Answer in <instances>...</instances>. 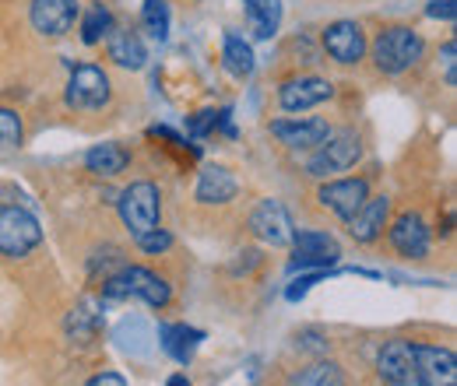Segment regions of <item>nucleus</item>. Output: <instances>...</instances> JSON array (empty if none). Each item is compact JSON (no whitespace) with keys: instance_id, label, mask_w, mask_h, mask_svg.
Returning a JSON list of instances; mask_svg holds the SVG:
<instances>
[{"instance_id":"b1692460","label":"nucleus","mask_w":457,"mask_h":386,"mask_svg":"<svg viewBox=\"0 0 457 386\" xmlns=\"http://www.w3.org/2000/svg\"><path fill=\"white\" fill-rule=\"evenodd\" d=\"M85 166H88V172H96V176H120L123 168L130 166V155L120 144H96L85 155Z\"/></svg>"},{"instance_id":"0eeeda50","label":"nucleus","mask_w":457,"mask_h":386,"mask_svg":"<svg viewBox=\"0 0 457 386\" xmlns=\"http://www.w3.org/2000/svg\"><path fill=\"white\" fill-rule=\"evenodd\" d=\"M110 103V78L103 74V67H92V63H81L71 70V81H67V106L81 112L103 110Z\"/></svg>"},{"instance_id":"473e14b6","label":"nucleus","mask_w":457,"mask_h":386,"mask_svg":"<svg viewBox=\"0 0 457 386\" xmlns=\"http://www.w3.org/2000/svg\"><path fill=\"white\" fill-rule=\"evenodd\" d=\"M454 56H457V46H454V43H444V50H440V63H444V78H447V85H451V88L457 85Z\"/></svg>"},{"instance_id":"4be33fe9","label":"nucleus","mask_w":457,"mask_h":386,"mask_svg":"<svg viewBox=\"0 0 457 386\" xmlns=\"http://www.w3.org/2000/svg\"><path fill=\"white\" fill-rule=\"evenodd\" d=\"M159 341H162V348L170 351L179 365H187V362L194 358L197 344L204 341V333L187 327V324H170V327H159Z\"/></svg>"},{"instance_id":"c85d7f7f","label":"nucleus","mask_w":457,"mask_h":386,"mask_svg":"<svg viewBox=\"0 0 457 386\" xmlns=\"http://www.w3.org/2000/svg\"><path fill=\"white\" fill-rule=\"evenodd\" d=\"M21 144V119L18 112L0 106V148H18Z\"/></svg>"},{"instance_id":"393cba45","label":"nucleus","mask_w":457,"mask_h":386,"mask_svg":"<svg viewBox=\"0 0 457 386\" xmlns=\"http://www.w3.org/2000/svg\"><path fill=\"white\" fill-rule=\"evenodd\" d=\"M99 327H103V313H99V306L92 302V299H85L71 316H67V333L74 337V341H92L96 333H99Z\"/></svg>"},{"instance_id":"dca6fc26","label":"nucleus","mask_w":457,"mask_h":386,"mask_svg":"<svg viewBox=\"0 0 457 386\" xmlns=\"http://www.w3.org/2000/svg\"><path fill=\"white\" fill-rule=\"evenodd\" d=\"M387 215H391V201L387 197H366V204L348 218V232L355 242H373L384 225H387Z\"/></svg>"},{"instance_id":"f704fd0d","label":"nucleus","mask_w":457,"mask_h":386,"mask_svg":"<svg viewBox=\"0 0 457 386\" xmlns=\"http://www.w3.org/2000/svg\"><path fill=\"white\" fill-rule=\"evenodd\" d=\"M85 386H127V380L120 373H99L96 380H88Z\"/></svg>"},{"instance_id":"ddd939ff","label":"nucleus","mask_w":457,"mask_h":386,"mask_svg":"<svg viewBox=\"0 0 457 386\" xmlns=\"http://www.w3.org/2000/svg\"><path fill=\"white\" fill-rule=\"evenodd\" d=\"M271 134L286 148H299L303 152V148H317L331 134V127H328V119H275Z\"/></svg>"},{"instance_id":"9d476101","label":"nucleus","mask_w":457,"mask_h":386,"mask_svg":"<svg viewBox=\"0 0 457 386\" xmlns=\"http://www.w3.org/2000/svg\"><path fill=\"white\" fill-rule=\"evenodd\" d=\"M366 197H370V183L366 179H335V183H324L320 193H317V201L345 221L366 204Z\"/></svg>"},{"instance_id":"a211bd4d","label":"nucleus","mask_w":457,"mask_h":386,"mask_svg":"<svg viewBox=\"0 0 457 386\" xmlns=\"http://www.w3.org/2000/svg\"><path fill=\"white\" fill-rule=\"evenodd\" d=\"M239 193V183H236V176L222 166H208L201 176H197V190H194V197L201 201V204H226Z\"/></svg>"},{"instance_id":"412c9836","label":"nucleus","mask_w":457,"mask_h":386,"mask_svg":"<svg viewBox=\"0 0 457 386\" xmlns=\"http://www.w3.org/2000/svg\"><path fill=\"white\" fill-rule=\"evenodd\" d=\"M253 39H271L282 25V0H243Z\"/></svg>"},{"instance_id":"1a4fd4ad","label":"nucleus","mask_w":457,"mask_h":386,"mask_svg":"<svg viewBox=\"0 0 457 386\" xmlns=\"http://www.w3.org/2000/svg\"><path fill=\"white\" fill-rule=\"evenodd\" d=\"M250 232L271 246H292V235H295V225L288 218L286 204L282 201H261L253 211H250Z\"/></svg>"},{"instance_id":"6ab92c4d","label":"nucleus","mask_w":457,"mask_h":386,"mask_svg":"<svg viewBox=\"0 0 457 386\" xmlns=\"http://www.w3.org/2000/svg\"><path fill=\"white\" fill-rule=\"evenodd\" d=\"M113 341H116V348H120L123 355L145 358V355L152 351L155 333H152V327H148V320H141V316H127V320H120V324H116Z\"/></svg>"},{"instance_id":"20e7f679","label":"nucleus","mask_w":457,"mask_h":386,"mask_svg":"<svg viewBox=\"0 0 457 386\" xmlns=\"http://www.w3.org/2000/svg\"><path fill=\"white\" fill-rule=\"evenodd\" d=\"M342 260V246L335 235L328 232H317V228H306V232H295L292 235V271H328Z\"/></svg>"},{"instance_id":"2eb2a0df","label":"nucleus","mask_w":457,"mask_h":386,"mask_svg":"<svg viewBox=\"0 0 457 386\" xmlns=\"http://www.w3.org/2000/svg\"><path fill=\"white\" fill-rule=\"evenodd\" d=\"M391 242L401 257L408 260H419L429 253V228L419 215H401L395 225H391Z\"/></svg>"},{"instance_id":"39448f33","label":"nucleus","mask_w":457,"mask_h":386,"mask_svg":"<svg viewBox=\"0 0 457 386\" xmlns=\"http://www.w3.org/2000/svg\"><path fill=\"white\" fill-rule=\"evenodd\" d=\"M362 155V144L352 130H342V134H328L320 144H317V155L306 162V172L317 176V179H328L335 172H345L359 162Z\"/></svg>"},{"instance_id":"f03ea898","label":"nucleus","mask_w":457,"mask_h":386,"mask_svg":"<svg viewBox=\"0 0 457 386\" xmlns=\"http://www.w3.org/2000/svg\"><path fill=\"white\" fill-rule=\"evenodd\" d=\"M103 295L106 299H141L148 306H170L172 288L166 277L152 275L145 267H120L103 281Z\"/></svg>"},{"instance_id":"9b49d317","label":"nucleus","mask_w":457,"mask_h":386,"mask_svg":"<svg viewBox=\"0 0 457 386\" xmlns=\"http://www.w3.org/2000/svg\"><path fill=\"white\" fill-rule=\"evenodd\" d=\"M331 95H335L331 81H324V78H295V81H286V85H282L278 103H282V110H288V112H303V110L320 106V103L331 99Z\"/></svg>"},{"instance_id":"e433bc0d","label":"nucleus","mask_w":457,"mask_h":386,"mask_svg":"<svg viewBox=\"0 0 457 386\" xmlns=\"http://www.w3.org/2000/svg\"><path fill=\"white\" fill-rule=\"evenodd\" d=\"M384 386H426V383H419V380H398V383H384Z\"/></svg>"},{"instance_id":"4468645a","label":"nucleus","mask_w":457,"mask_h":386,"mask_svg":"<svg viewBox=\"0 0 457 386\" xmlns=\"http://www.w3.org/2000/svg\"><path fill=\"white\" fill-rule=\"evenodd\" d=\"M74 18H78V4L74 0H32V25L43 36L71 32Z\"/></svg>"},{"instance_id":"aec40b11","label":"nucleus","mask_w":457,"mask_h":386,"mask_svg":"<svg viewBox=\"0 0 457 386\" xmlns=\"http://www.w3.org/2000/svg\"><path fill=\"white\" fill-rule=\"evenodd\" d=\"M110 60H116L120 67H130V70H141L145 67V43L137 32L130 29H110Z\"/></svg>"},{"instance_id":"2f4dec72","label":"nucleus","mask_w":457,"mask_h":386,"mask_svg":"<svg viewBox=\"0 0 457 386\" xmlns=\"http://www.w3.org/2000/svg\"><path fill=\"white\" fill-rule=\"evenodd\" d=\"M426 14H429V18H440V21H454L457 4H454V0H429Z\"/></svg>"},{"instance_id":"7c9ffc66","label":"nucleus","mask_w":457,"mask_h":386,"mask_svg":"<svg viewBox=\"0 0 457 386\" xmlns=\"http://www.w3.org/2000/svg\"><path fill=\"white\" fill-rule=\"evenodd\" d=\"M324 277H328V271H317V275H306V277H299V281H292L286 288V299L288 302H299V299H303L317 281H324Z\"/></svg>"},{"instance_id":"cd10ccee","label":"nucleus","mask_w":457,"mask_h":386,"mask_svg":"<svg viewBox=\"0 0 457 386\" xmlns=\"http://www.w3.org/2000/svg\"><path fill=\"white\" fill-rule=\"evenodd\" d=\"M295 386H345V373L335 362H317L313 369L295 376Z\"/></svg>"},{"instance_id":"a878e982","label":"nucleus","mask_w":457,"mask_h":386,"mask_svg":"<svg viewBox=\"0 0 457 386\" xmlns=\"http://www.w3.org/2000/svg\"><path fill=\"white\" fill-rule=\"evenodd\" d=\"M141 21H145V29H148V36L155 43H166L170 39V4L166 0H145Z\"/></svg>"},{"instance_id":"7ed1b4c3","label":"nucleus","mask_w":457,"mask_h":386,"mask_svg":"<svg viewBox=\"0 0 457 386\" xmlns=\"http://www.w3.org/2000/svg\"><path fill=\"white\" fill-rule=\"evenodd\" d=\"M116 208H120L123 225L130 228V235H134V239H141L145 232L159 228L162 193H159V186H155V183H130V186L120 193Z\"/></svg>"},{"instance_id":"bb28decb","label":"nucleus","mask_w":457,"mask_h":386,"mask_svg":"<svg viewBox=\"0 0 457 386\" xmlns=\"http://www.w3.org/2000/svg\"><path fill=\"white\" fill-rule=\"evenodd\" d=\"M110 29H113V14H110L103 4H96V7L85 14V21H81V39H85L88 46H96L103 36H110Z\"/></svg>"},{"instance_id":"c756f323","label":"nucleus","mask_w":457,"mask_h":386,"mask_svg":"<svg viewBox=\"0 0 457 386\" xmlns=\"http://www.w3.org/2000/svg\"><path fill=\"white\" fill-rule=\"evenodd\" d=\"M137 246H141L145 253H166L172 246V235L166 228H152V232H145V235L137 239Z\"/></svg>"},{"instance_id":"f8f14e48","label":"nucleus","mask_w":457,"mask_h":386,"mask_svg":"<svg viewBox=\"0 0 457 386\" xmlns=\"http://www.w3.org/2000/svg\"><path fill=\"white\" fill-rule=\"evenodd\" d=\"M324 50L338 63H359L366 53V36L355 21H335L324 29Z\"/></svg>"},{"instance_id":"6e6552de","label":"nucleus","mask_w":457,"mask_h":386,"mask_svg":"<svg viewBox=\"0 0 457 386\" xmlns=\"http://www.w3.org/2000/svg\"><path fill=\"white\" fill-rule=\"evenodd\" d=\"M415 355V380L426 386H457V358L454 351L436 344H411Z\"/></svg>"},{"instance_id":"c9c22d12","label":"nucleus","mask_w":457,"mask_h":386,"mask_svg":"<svg viewBox=\"0 0 457 386\" xmlns=\"http://www.w3.org/2000/svg\"><path fill=\"white\" fill-rule=\"evenodd\" d=\"M166 386H190V380H187L183 373H176V376H170V383Z\"/></svg>"},{"instance_id":"f3484780","label":"nucleus","mask_w":457,"mask_h":386,"mask_svg":"<svg viewBox=\"0 0 457 386\" xmlns=\"http://www.w3.org/2000/svg\"><path fill=\"white\" fill-rule=\"evenodd\" d=\"M377 373L384 383H398V380H415V355H411V341H387L380 358H377Z\"/></svg>"},{"instance_id":"423d86ee","label":"nucleus","mask_w":457,"mask_h":386,"mask_svg":"<svg viewBox=\"0 0 457 386\" xmlns=\"http://www.w3.org/2000/svg\"><path fill=\"white\" fill-rule=\"evenodd\" d=\"M43 239V228L36 215L25 208H0V253L4 257H25Z\"/></svg>"},{"instance_id":"f257e3e1","label":"nucleus","mask_w":457,"mask_h":386,"mask_svg":"<svg viewBox=\"0 0 457 386\" xmlns=\"http://www.w3.org/2000/svg\"><path fill=\"white\" fill-rule=\"evenodd\" d=\"M422 50H426V43H422V36L415 29L395 25V29H387V32L377 36V43H373V63L384 74H404L408 67H415L422 60Z\"/></svg>"},{"instance_id":"5701e85b","label":"nucleus","mask_w":457,"mask_h":386,"mask_svg":"<svg viewBox=\"0 0 457 386\" xmlns=\"http://www.w3.org/2000/svg\"><path fill=\"white\" fill-rule=\"evenodd\" d=\"M222 60H226V70L232 74V78H250V74H253V67H257L250 43H246L243 36H236V32H226Z\"/></svg>"},{"instance_id":"72a5a7b5","label":"nucleus","mask_w":457,"mask_h":386,"mask_svg":"<svg viewBox=\"0 0 457 386\" xmlns=\"http://www.w3.org/2000/svg\"><path fill=\"white\" fill-rule=\"evenodd\" d=\"M215 123H219V112H197V116L190 119V134H194V137H204Z\"/></svg>"}]
</instances>
